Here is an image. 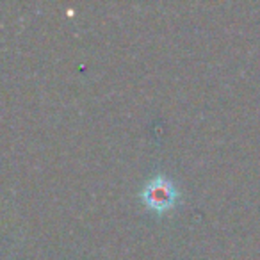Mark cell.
I'll use <instances>...</instances> for the list:
<instances>
[{
    "label": "cell",
    "mask_w": 260,
    "mask_h": 260,
    "mask_svg": "<svg viewBox=\"0 0 260 260\" xmlns=\"http://www.w3.org/2000/svg\"><path fill=\"white\" fill-rule=\"evenodd\" d=\"M178 191L166 175H157L145 184L141 191V200L150 210L166 212L177 203Z\"/></svg>",
    "instance_id": "1"
}]
</instances>
